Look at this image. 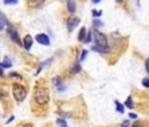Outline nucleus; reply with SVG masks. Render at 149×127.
<instances>
[{
    "instance_id": "obj_31",
    "label": "nucleus",
    "mask_w": 149,
    "mask_h": 127,
    "mask_svg": "<svg viewBox=\"0 0 149 127\" xmlns=\"http://www.w3.org/2000/svg\"><path fill=\"white\" fill-rule=\"evenodd\" d=\"M23 127H33V124H31V123H25Z\"/></svg>"
},
{
    "instance_id": "obj_9",
    "label": "nucleus",
    "mask_w": 149,
    "mask_h": 127,
    "mask_svg": "<svg viewBox=\"0 0 149 127\" xmlns=\"http://www.w3.org/2000/svg\"><path fill=\"white\" fill-rule=\"evenodd\" d=\"M91 51L98 52V53H100V54H104V53H108V52H110V49L102 48V46H98V45H93V46H91Z\"/></svg>"
},
{
    "instance_id": "obj_28",
    "label": "nucleus",
    "mask_w": 149,
    "mask_h": 127,
    "mask_svg": "<svg viewBox=\"0 0 149 127\" xmlns=\"http://www.w3.org/2000/svg\"><path fill=\"white\" fill-rule=\"evenodd\" d=\"M128 116H130L131 119H137V114H135V113H130Z\"/></svg>"
},
{
    "instance_id": "obj_29",
    "label": "nucleus",
    "mask_w": 149,
    "mask_h": 127,
    "mask_svg": "<svg viewBox=\"0 0 149 127\" xmlns=\"http://www.w3.org/2000/svg\"><path fill=\"white\" fill-rule=\"evenodd\" d=\"M145 70H146V73L149 74V58L145 61Z\"/></svg>"
},
{
    "instance_id": "obj_13",
    "label": "nucleus",
    "mask_w": 149,
    "mask_h": 127,
    "mask_svg": "<svg viewBox=\"0 0 149 127\" xmlns=\"http://www.w3.org/2000/svg\"><path fill=\"white\" fill-rule=\"evenodd\" d=\"M115 107H116V111H118L119 114H124V105L123 103H120L119 101H115Z\"/></svg>"
},
{
    "instance_id": "obj_2",
    "label": "nucleus",
    "mask_w": 149,
    "mask_h": 127,
    "mask_svg": "<svg viewBox=\"0 0 149 127\" xmlns=\"http://www.w3.org/2000/svg\"><path fill=\"white\" fill-rule=\"evenodd\" d=\"M12 95H13V98L16 99V102L21 103V102H23L24 99L26 98V95H28V91H26V89L24 88L23 85L13 83V85H12Z\"/></svg>"
},
{
    "instance_id": "obj_30",
    "label": "nucleus",
    "mask_w": 149,
    "mask_h": 127,
    "mask_svg": "<svg viewBox=\"0 0 149 127\" xmlns=\"http://www.w3.org/2000/svg\"><path fill=\"white\" fill-rule=\"evenodd\" d=\"M132 127H141V123H139V122H135V123L132 124Z\"/></svg>"
},
{
    "instance_id": "obj_24",
    "label": "nucleus",
    "mask_w": 149,
    "mask_h": 127,
    "mask_svg": "<svg viewBox=\"0 0 149 127\" xmlns=\"http://www.w3.org/2000/svg\"><path fill=\"white\" fill-rule=\"evenodd\" d=\"M9 77H11V78H19V79H23V77L20 76L19 73H16V72H12V73H9Z\"/></svg>"
},
{
    "instance_id": "obj_22",
    "label": "nucleus",
    "mask_w": 149,
    "mask_h": 127,
    "mask_svg": "<svg viewBox=\"0 0 149 127\" xmlns=\"http://www.w3.org/2000/svg\"><path fill=\"white\" fill-rule=\"evenodd\" d=\"M57 124H58L59 127H68V123H66V121L65 119H57Z\"/></svg>"
},
{
    "instance_id": "obj_16",
    "label": "nucleus",
    "mask_w": 149,
    "mask_h": 127,
    "mask_svg": "<svg viewBox=\"0 0 149 127\" xmlns=\"http://www.w3.org/2000/svg\"><path fill=\"white\" fill-rule=\"evenodd\" d=\"M124 106H127L128 109H133L135 106H133V101H132V97H128L127 98V101L124 102Z\"/></svg>"
},
{
    "instance_id": "obj_20",
    "label": "nucleus",
    "mask_w": 149,
    "mask_h": 127,
    "mask_svg": "<svg viewBox=\"0 0 149 127\" xmlns=\"http://www.w3.org/2000/svg\"><path fill=\"white\" fill-rule=\"evenodd\" d=\"M91 40H93V31H88L87 32V36H86V39H84V44H90Z\"/></svg>"
},
{
    "instance_id": "obj_1",
    "label": "nucleus",
    "mask_w": 149,
    "mask_h": 127,
    "mask_svg": "<svg viewBox=\"0 0 149 127\" xmlns=\"http://www.w3.org/2000/svg\"><path fill=\"white\" fill-rule=\"evenodd\" d=\"M33 98L37 105L45 106V105H48L49 99H50V91L46 86H36L33 91Z\"/></svg>"
},
{
    "instance_id": "obj_15",
    "label": "nucleus",
    "mask_w": 149,
    "mask_h": 127,
    "mask_svg": "<svg viewBox=\"0 0 149 127\" xmlns=\"http://www.w3.org/2000/svg\"><path fill=\"white\" fill-rule=\"evenodd\" d=\"M52 82H53V85H54V86H57V88H59L61 85H63V83H62V78H61V77H54V78L52 79Z\"/></svg>"
},
{
    "instance_id": "obj_34",
    "label": "nucleus",
    "mask_w": 149,
    "mask_h": 127,
    "mask_svg": "<svg viewBox=\"0 0 149 127\" xmlns=\"http://www.w3.org/2000/svg\"><path fill=\"white\" fill-rule=\"evenodd\" d=\"M115 1H116L118 4H121V3H123V0H115Z\"/></svg>"
},
{
    "instance_id": "obj_11",
    "label": "nucleus",
    "mask_w": 149,
    "mask_h": 127,
    "mask_svg": "<svg viewBox=\"0 0 149 127\" xmlns=\"http://www.w3.org/2000/svg\"><path fill=\"white\" fill-rule=\"evenodd\" d=\"M11 66H12V62L9 61L8 57H6V58H4V62H0V72H1V69H4V68H11Z\"/></svg>"
},
{
    "instance_id": "obj_26",
    "label": "nucleus",
    "mask_w": 149,
    "mask_h": 127,
    "mask_svg": "<svg viewBox=\"0 0 149 127\" xmlns=\"http://www.w3.org/2000/svg\"><path fill=\"white\" fill-rule=\"evenodd\" d=\"M93 16L94 17H100L102 16V11H100V9H94V11H93Z\"/></svg>"
},
{
    "instance_id": "obj_27",
    "label": "nucleus",
    "mask_w": 149,
    "mask_h": 127,
    "mask_svg": "<svg viewBox=\"0 0 149 127\" xmlns=\"http://www.w3.org/2000/svg\"><path fill=\"white\" fill-rule=\"evenodd\" d=\"M130 126H131V122L128 121V119L123 121V122H121V124H120V127H130Z\"/></svg>"
},
{
    "instance_id": "obj_17",
    "label": "nucleus",
    "mask_w": 149,
    "mask_h": 127,
    "mask_svg": "<svg viewBox=\"0 0 149 127\" xmlns=\"http://www.w3.org/2000/svg\"><path fill=\"white\" fill-rule=\"evenodd\" d=\"M79 72H81V64H74V66L71 68L70 73L71 74H77V73H79Z\"/></svg>"
},
{
    "instance_id": "obj_32",
    "label": "nucleus",
    "mask_w": 149,
    "mask_h": 127,
    "mask_svg": "<svg viewBox=\"0 0 149 127\" xmlns=\"http://www.w3.org/2000/svg\"><path fill=\"white\" fill-rule=\"evenodd\" d=\"M91 1H93V3H94V4H98V3H100L102 0H91Z\"/></svg>"
},
{
    "instance_id": "obj_4",
    "label": "nucleus",
    "mask_w": 149,
    "mask_h": 127,
    "mask_svg": "<svg viewBox=\"0 0 149 127\" xmlns=\"http://www.w3.org/2000/svg\"><path fill=\"white\" fill-rule=\"evenodd\" d=\"M7 31H8V36L11 37V40L15 42V44H16V45H19V46H23V41L20 40L19 33H17L16 28H13V27H11V25H9Z\"/></svg>"
},
{
    "instance_id": "obj_25",
    "label": "nucleus",
    "mask_w": 149,
    "mask_h": 127,
    "mask_svg": "<svg viewBox=\"0 0 149 127\" xmlns=\"http://www.w3.org/2000/svg\"><path fill=\"white\" fill-rule=\"evenodd\" d=\"M141 83H143L144 88H149V77H145V78H143Z\"/></svg>"
},
{
    "instance_id": "obj_8",
    "label": "nucleus",
    "mask_w": 149,
    "mask_h": 127,
    "mask_svg": "<svg viewBox=\"0 0 149 127\" xmlns=\"http://www.w3.org/2000/svg\"><path fill=\"white\" fill-rule=\"evenodd\" d=\"M86 36H87V29L84 28V27H82L81 29H79V33H78V41H84V39H86Z\"/></svg>"
},
{
    "instance_id": "obj_35",
    "label": "nucleus",
    "mask_w": 149,
    "mask_h": 127,
    "mask_svg": "<svg viewBox=\"0 0 149 127\" xmlns=\"http://www.w3.org/2000/svg\"><path fill=\"white\" fill-rule=\"evenodd\" d=\"M68 1H73V0H68Z\"/></svg>"
},
{
    "instance_id": "obj_12",
    "label": "nucleus",
    "mask_w": 149,
    "mask_h": 127,
    "mask_svg": "<svg viewBox=\"0 0 149 127\" xmlns=\"http://www.w3.org/2000/svg\"><path fill=\"white\" fill-rule=\"evenodd\" d=\"M52 60H53V58H48V60H46V61L41 62V65L38 66V69H37V72H36V76H38V74L41 73V70H42V69H44V68H45L46 65H48L49 62H52Z\"/></svg>"
},
{
    "instance_id": "obj_7",
    "label": "nucleus",
    "mask_w": 149,
    "mask_h": 127,
    "mask_svg": "<svg viewBox=\"0 0 149 127\" xmlns=\"http://www.w3.org/2000/svg\"><path fill=\"white\" fill-rule=\"evenodd\" d=\"M79 23H81V19H79V17H71V19H69V21H68L69 32H73V29L75 28L77 25H79Z\"/></svg>"
},
{
    "instance_id": "obj_3",
    "label": "nucleus",
    "mask_w": 149,
    "mask_h": 127,
    "mask_svg": "<svg viewBox=\"0 0 149 127\" xmlns=\"http://www.w3.org/2000/svg\"><path fill=\"white\" fill-rule=\"evenodd\" d=\"M93 36L95 39V45L98 46H102V48H106V49H110V45H108V39L107 36L102 32H99L98 29H94L93 31Z\"/></svg>"
},
{
    "instance_id": "obj_10",
    "label": "nucleus",
    "mask_w": 149,
    "mask_h": 127,
    "mask_svg": "<svg viewBox=\"0 0 149 127\" xmlns=\"http://www.w3.org/2000/svg\"><path fill=\"white\" fill-rule=\"evenodd\" d=\"M28 4L33 8H38L44 4V0H28Z\"/></svg>"
},
{
    "instance_id": "obj_21",
    "label": "nucleus",
    "mask_w": 149,
    "mask_h": 127,
    "mask_svg": "<svg viewBox=\"0 0 149 127\" xmlns=\"http://www.w3.org/2000/svg\"><path fill=\"white\" fill-rule=\"evenodd\" d=\"M87 54H88L87 51H82L81 52V57H79V62H83L84 60L87 58Z\"/></svg>"
},
{
    "instance_id": "obj_23",
    "label": "nucleus",
    "mask_w": 149,
    "mask_h": 127,
    "mask_svg": "<svg viewBox=\"0 0 149 127\" xmlns=\"http://www.w3.org/2000/svg\"><path fill=\"white\" fill-rule=\"evenodd\" d=\"M19 0H4V4L6 6H13V4H17Z\"/></svg>"
},
{
    "instance_id": "obj_33",
    "label": "nucleus",
    "mask_w": 149,
    "mask_h": 127,
    "mask_svg": "<svg viewBox=\"0 0 149 127\" xmlns=\"http://www.w3.org/2000/svg\"><path fill=\"white\" fill-rule=\"evenodd\" d=\"M13 119H15V116H11V118H9V119H8V121H7V123H11V122H12V121H13Z\"/></svg>"
},
{
    "instance_id": "obj_5",
    "label": "nucleus",
    "mask_w": 149,
    "mask_h": 127,
    "mask_svg": "<svg viewBox=\"0 0 149 127\" xmlns=\"http://www.w3.org/2000/svg\"><path fill=\"white\" fill-rule=\"evenodd\" d=\"M34 40H36L38 44H41V45H45V46L50 45V39H49V36L45 33H38L34 37Z\"/></svg>"
},
{
    "instance_id": "obj_6",
    "label": "nucleus",
    "mask_w": 149,
    "mask_h": 127,
    "mask_svg": "<svg viewBox=\"0 0 149 127\" xmlns=\"http://www.w3.org/2000/svg\"><path fill=\"white\" fill-rule=\"evenodd\" d=\"M32 45H33V37H32L31 34H26V36L23 39V46H24V49H25V51H31Z\"/></svg>"
},
{
    "instance_id": "obj_14",
    "label": "nucleus",
    "mask_w": 149,
    "mask_h": 127,
    "mask_svg": "<svg viewBox=\"0 0 149 127\" xmlns=\"http://www.w3.org/2000/svg\"><path fill=\"white\" fill-rule=\"evenodd\" d=\"M77 9V6L74 1H68V11L70 12V13H74Z\"/></svg>"
},
{
    "instance_id": "obj_18",
    "label": "nucleus",
    "mask_w": 149,
    "mask_h": 127,
    "mask_svg": "<svg viewBox=\"0 0 149 127\" xmlns=\"http://www.w3.org/2000/svg\"><path fill=\"white\" fill-rule=\"evenodd\" d=\"M93 25H94V29H98V28H102V27H103L104 24L102 23V21H100L99 19H95V20L93 21Z\"/></svg>"
},
{
    "instance_id": "obj_19",
    "label": "nucleus",
    "mask_w": 149,
    "mask_h": 127,
    "mask_svg": "<svg viewBox=\"0 0 149 127\" xmlns=\"http://www.w3.org/2000/svg\"><path fill=\"white\" fill-rule=\"evenodd\" d=\"M0 23L3 24V25H8V19H7L6 15L1 13V12H0ZM8 27H9V25H8Z\"/></svg>"
}]
</instances>
